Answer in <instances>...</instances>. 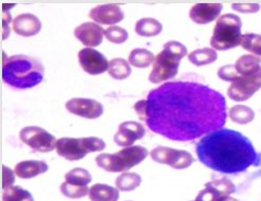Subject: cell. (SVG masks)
Segmentation results:
<instances>
[{
  "instance_id": "9c48e42d",
  "label": "cell",
  "mask_w": 261,
  "mask_h": 201,
  "mask_svg": "<svg viewBox=\"0 0 261 201\" xmlns=\"http://www.w3.org/2000/svg\"><path fill=\"white\" fill-rule=\"evenodd\" d=\"M150 156L153 161L161 164H167L176 169L186 168L194 162L193 156L188 152L166 146L155 147L151 150Z\"/></svg>"
},
{
  "instance_id": "d590c367",
  "label": "cell",
  "mask_w": 261,
  "mask_h": 201,
  "mask_svg": "<svg viewBox=\"0 0 261 201\" xmlns=\"http://www.w3.org/2000/svg\"><path fill=\"white\" fill-rule=\"evenodd\" d=\"M146 105H147L146 99H141L134 106L140 120L143 122L145 121V119H146Z\"/></svg>"
},
{
  "instance_id": "e0dca14e",
  "label": "cell",
  "mask_w": 261,
  "mask_h": 201,
  "mask_svg": "<svg viewBox=\"0 0 261 201\" xmlns=\"http://www.w3.org/2000/svg\"><path fill=\"white\" fill-rule=\"evenodd\" d=\"M221 11V4H197L191 9L190 17L198 24H206L218 18Z\"/></svg>"
},
{
  "instance_id": "7c38bea8",
  "label": "cell",
  "mask_w": 261,
  "mask_h": 201,
  "mask_svg": "<svg viewBox=\"0 0 261 201\" xmlns=\"http://www.w3.org/2000/svg\"><path fill=\"white\" fill-rule=\"evenodd\" d=\"M66 108L75 116L89 120L99 118L104 112L103 105L92 98H71L66 103Z\"/></svg>"
},
{
  "instance_id": "52a82bcc",
  "label": "cell",
  "mask_w": 261,
  "mask_h": 201,
  "mask_svg": "<svg viewBox=\"0 0 261 201\" xmlns=\"http://www.w3.org/2000/svg\"><path fill=\"white\" fill-rule=\"evenodd\" d=\"M105 147L104 140L96 137L62 138L56 143L57 154L69 161L81 160L89 153L104 150Z\"/></svg>"
},
{
  "instance_id": "44dd1931",
  "label": "cell",
  "mask_w": 261,
  "mask_h": 201,
  "mask_svg": "<svg viewBox=\"0 0 261 201\" xmlns=\"http://www.w3.org/2000/svg\"><path fill=\"white\" fill-rule=\"evenodd\" d=\"M163 30L162 23L154 18H142L136 24V32L140 36L151 37L159 35Z\"/></svg>"
},
{
  "instance_id": "4316f807",
  "label": "cell",
  "mask_w": 261,
  "mask_h": 201,
  "mask_svg": "<svg viewBox=\"0 0 261 201\" xmlns=\"http://www.w3.org/2000/svg\"><path fill=\"white\" fill-rule=\"evenodd\" d=\"M3 201H34L31 193L21 186H10L3 193Z\"/></svg>"
},
{
  "instance_id": "cb8c5ba5",
  "label": "cell",
  "mask_w": 261,
  "mask_h": 201,
  "mask_svg": "<svg viewBox=\"0 0 261 201\" xmlns=\"http://www.w3.org/2000/svg\"><path fill=\"white\" fill-rule=\"evenodd\" d=\"M229 119L238 124H248L255 118V112L252 108L244 105H236L228 110Z\"/></svg>"
},
{
  "instance_id": "1f68e13d",
  "label": "cell",
  "mask_w": 261,
  "mask_h": 201,
  "mask_svg": "<svg viewBox=\"0 0 261 201\" xmlns=\"http://www.w3.org/2000/svg\"><path fill=\"white\" fill-rule=\"evenodd\" d=\"M218 77L223 81L233 83L234 81H236L241 76L237 72L235 65H226V66H223L219 69Z\"/></svg>"
},
{
  "instance_id": "7a4b0ae2",
  "label": "cell",
  "mask_w": 261,
  "mask_h": 201,
  "mask_svg": "<svg viewBox=\"0 0 261 201\" xmlns=\"http://www.w3.org/2000/svg\"><path fill=\"white\" fill-rule=\"evenodd\" d=\"M201 163L222 174H238L261 164V156L252 142L233 129L221 128L203 137L196 144Z\"/></svg>"
},
{
  "instance_id": "8d00e7d4",
  "label": "cell",
  "mask_w": 261,
  "mask_h": 201,
  "mask_svg": "<svg viewBox=\"0 0 261 201\" xmlns=\"http://www.w3.org/2000/svg\"><path fill=\"white\" fill-rule=\"evenodd\" d=\"M217 201H239V200H237V199H235L233 197H230L228 195H225V196L219 197L218 199H217Z\"/></svg>"
},
{
  "instance_id": "484cf974",
  "label": "cell",
  "mask_w": 261,
  "mask_h": 201,
  "mask_svg": "<svg viewBox=\"0 0 261 201\" xmlns=\"http://www.w3.org/2000/svg\"><path fill=\"white\" fill-rule=\"evenodd\" d=\"M141 181V177L136 173H124L115 180V185L120 191L130 192L139 188Z\"/></svg>"
},
{
  "instance_id": "30bf717a",
  "label": "cell",
  "mask_w": 261,
  "mask_h": 201,
  "mask_svg": "<svg viewBox=\"0 0 261 201\" xmlns=\"http://www.w3.org/2000/svg\"><path fill=\"white\" fill-rule=\"evenodd\" d=\"M260 88L261 69L255 74L248 77H240L236 81H234L227 89V94L233 100L242 102V100L249 99Z\"/></svg>"
},
{
  "instance_id": "5bb4252c",
  "label": "cell",
  "mask_w": 261,
  "mask_h": 201,
  "mask_svg": "<svg viewBox=\"0 0 261 201\" xmlns=\"http://www.w3.org/2000/svg\"><path fill=\"white\" fill-rule=\"evenodd\" d=\"M74 35L83 45L93 48L103 42L105 30L97 23L84 22L75 28Z\"/></svg>"
},
{
  "instance_id": "3957f363",
  "label": "cell",
  "mask_w": 261,
  "mask_h": 201,
  "mask_svg": "<svg viewBox=\"0 0 261 201\" xmlns=\"http://www.w3.org/2000/svg\"><path fill=\"white\" fill-rule=\"evenodd\" d=\"M45 68L34 57L13 55L4 59L3 80L15 89L33 88L43 80Z\"/></svg>"
},
{
  "instance_id": "2e32d148",
  "label": "cell",
  "mask_w": 261,
  "mask_h": 201,
  "mask_svg": "<svg viewBox=\"0 0 261 201\" xmlns=\"http://www.w3.org/2000/svg\"><path fill=\"white\" fill-rule=\"evenodd\" d=\"M13 30L17 35L30 37L38 34L41 30V22L39 18L33 14H20L16 16L12 23Z\"/></svg>"
},
{
  "instance_id": "ffe728a7",
  "label": "cell",
  "mask_w": 261,
  "mask_h": 201,
  "mask_svg": "<svg viewBox=\"0 0 261 201\" xmlns=\"http://www.w3.org/2000/svg\"><path fill=\"white\" fill-rule=\"evenodd\" d=\"M261 59L253 54L242 55L237 60L235 68L241 77H248L257 73L260 68Z\"/></svg>"
},
{
  "instance_id": "4fadbf2b",
  "label": "cell",
  "mask_w": 261,
  "mask_h": 201,
  "mask_svg": "<svg viewBox=\"0 0 261 201\" xmlns=\"http://www.w3.org/2000/svg\"><path fill=\"white\" fill-rule=\"evenodd\" d=\"M146 131L141 123L127 121L119 126V131L114 135V142L122 147L132 146L137 140L142 139Z\"/></svg>"
},
{
  "instance_id": "f546056e",
  "label": "cell",
  "mask_w": 261,
  "mask_h": 201,
  "mask_svg": "<svg viewBox=\"0 0 261 201\" xmlns=\"http://www.w3.org/2000/svg\"><path fill=\"white\" fill-rule=\"evenodd\" d=\"M88 185H74V184H70L68 182H64L61 185V191L62 193L69 198L72 199H76V198H82L85 197L89 194Z\"/></svg>"
},
{
  "instance_id": "836d02e7",
  "label": "cell",
  "mask_w": 261,
  "mask_h": 201,
  "mask_svg": "<svg viewBox=\"0 0 261 201\" xmlns=\"http://www.w3.org/2000/svg\"><path fill=\"white\" fill-rule=\"evenodd\" d=\"M15 182V171L3 165V189L6 190Z\"/></svg>"
},
{
  "instance_id": "603a6c76",
  "label": "cell",
  "mask_w": 261,
  "mask_h": 201,
  "mask_svg": "<svg viewBox=\"0 0 261 201\" xmlns=\"http://www.w3.org/2000/svg\"><path fill=\"white\" fill-rule=\"evenodd\" d=\"M218 55L214 49L211 48H203L197 49L188 54V61L195 66H205L214 63Z\"/></svg>"
},
{
  "instance_id": "277c9868",
  "label": "cell",
  "mask_w": 261,
  "mask_h": 201,
  "mask_svg": "<svg viewBox=\"0 0 261 201\" xmlns=\"http://www.w3.org/2000/svg\"><path fill=\"white\" fill-rule=\"evenodd\" d=\"M187 54V48L176 40H170L164 45L163 50L154 57L153 67L149 81L160 84L175 78L179 71L180 62Z\"/></svg>"
},
{
  "instance_id": "83f0119b",
  "label": "cell",
  "mask_w": 261,
  "mask_h": 201,
  "mask_svg": "<svg viewBox=\"0 0 261 201\" xmlns=\"http://www.w3.org/2000/svg\"><path fill=\"white\" fill-rule=\"evenodd\" d=\"M66 182L74 185H88L91 182V175L87 169L74 168L65 175Z\"/></svg>"
},
{
  "instance_id": "8992f818",
  "label": "cell",
  "mask_w": 261,
  "mask_h": 201,
  "mask_svg": "<svg viewBox=\"0 0 261 201\" xmlns=\"http://www.w3.org/2000/svg\"><path fill=\"white\" fill-rule=\"evenodd\" d=\"M241 19L234 14L221 15L214 28L211 45L214 49L224 51L241 45Z\"/></svg>"
},
{
  "instance_id": "8fae6325",
  "label": "cell",
  "mask_w": 261,
  "mask_h": 201,
  "mask_svg": "<svg viewBox=\"0 0 261 201\" xmlns=\"http://www.w3.org/2000/svg\"><path fill=\"white\" fill-rule=\"evenodd\" d=\"M79 62L83 70L91 76L104 73L109 68L105 55L92 48L82 49L79 52Z\"/></svg>"
},
{
  "instance_id": "f1b7e54d",
  "label": "cell",
  "mask_w": 261,
  "mask_h": 201,
  "mask_svg": "<svg viewBox=\"0 0 261 201\" xmlns=\"http://www.w3.org/2000/svg\"><path fill=\"white\" fill-rule=\"evenodd\" d=\"M241 46L244 50L255 54L256 56H261V35L255 33L242 35Z\"/></svg>"
},
{
  "instance_id": "e575fe53",
  "label": "cell",
  "mask_w": 261,
  "mask_h": 201,
  "mask_svg": "<svg viewBox=\"0 0 261 201\" xmlns=\"http://www.w3.org/2000/svg\"><path fill=\"white\" fill-rule=\"evenodd\" d=\"M231 7L235 11L241 13H256L260 9L258 4H233Z\"/></svg>"
},
{
  "instance_id": "ba28073f",
  "label": "cell",
  "mask_w": 261,
  "mask_h": 201,
  "mask_svg": "<svg viewBox=\"0 0 261 201\" xmlns=\"http://www.w3.org/2000/svg\"><path fill=\"white\" fill-rule=\"evenodd\" d=\"M20 140L39 153H49L56 147L57 140L53 135L38 126H28L21 129Z\"/></svg>"
},
{
  "instance_id": "d6986e66",
  "label": "cell",
  "mask_w": 261,
  "mask_h": 201,
  "mask_svg": "<svg viewBox=\"0 0 261 201\" xmlns=\"http://www.w3.org/2000/svg\"><path fill=\"white\" fill-rule=\"evenodd\" d=\"M88 195L91 201H118L120 198V193L117 188L101 183L93 184Z\"/></svg>"
},
{
  "instance_id": "d4e9b609",
  "label": "cell",
  "mask_w": 261,
  "mask_h": 201,
  "mask_svg": "<svg viewBox=\"0 0 261 201\" xmlns=\"http://www.w3.org/2000/svg\"><path fill=\"white\" fill-rule=\"evenodd\" d=\"M108 73L115 80H125L132 73V68L126 60L113 59L109 62Z\"/></svg>"
},
{
  "instance_id": "5b68a950",
  "label": "cell",
  "mask_w": 261,
  "mask_h": 201,
  "mask_svg": "<svg viewBox=\"0 0 261 201\" xmlns=\"http://www.w3.org/2000/svg\"><path fill=\"white\" fill-rule=\"evenodd\" d=\"M148 150L140 145L125 147L115 154H100L96 157V163L99 167L110 171L120 173L127 171L146 159Z\"/></svg>"
},
{
  "instance_id": "9a60e30c",
  "label": "cell",
  "mask_w": 261,
  "mask_h": 201,
  "mask_svg": "<svg viewBox=\"0 0 261 201\" xmlns=\"http://www.w3.org/2000/svg\"><path fill=\"white\" fill-rule=\"evenodd\" d=\"M89 17L100 24H114L124 19V13L118 5L109 4L93 8Z\"/></svg>"
},
{
  "instance_id": "7402d4cb",
  "label": "cell",
  "mask_w": 261,
  "mask_h": 201,
  "mask_svg": "<svg viewBox=\"0 0 261 201\" xmlns=\"http://www.w3.org/2000/svg\"><path fill=\"white\" fill-rule=\"evenodd\" d=\"M154 57L155 56L150 51L137 48L130 52L128 63L137 68H147L154 62Z\"/></svg>"
},
{
  "instance_id": "4dcf8cb0",
  "label": "cell",
  "mask_w": 261,
  "mask_h": 201,
  "mask_svg": "<svg viewBox=\"0 0 261 201\" xmlns=\"http://www.w3.org/2000/svg\"><path fill=\"white\" fill-rule=\"evenodd\" d=\"M106 38L113 44H123L128 39V32L119 26H111L105 30Z\"/></svg>"
},
{
  "instance_id": "d6a6232c",
  "label": "cell",
  "mask_w": 261,
  "mask_h": 201,
  "mask_svg": "<svg viewBox=\"0 0 261 201\" xmlns=\"http://www.w3.org/2000/svg\"><path fill=\"white\" fill-rule=\"evenodd\" d=\"M221 196L222 195L218 191L206 183L205 189L199 193L195 201H217V199Z\"/></svg>"
},
{
  "instance_id": "6da1fadb",
  "label": "cell",
  "mask_w": 261,
  "mask_h": 201,
  "mask_svg": "<svg viewBox=\"0 0 261 201\" xmlns=\"http://www.w3.org/2000/svg\"><path fill=\"white\" fill-rule=\"evenodd\" d=\"M146 123L151 132L172 141H193L219 131L226 122L224 96L196 82H169L146 98Z\"/></svg>"
},
{
  "instance_id": "ac0fdd59",
  "label": "cell",
  "mask_w": 261,
  "mask_h": 201,
  "mask_svg": "<svg viewBox=\"0 0 261 201\" xmlns=\"http://www.w3.org/2000/svg\"><path fill=\"white\" fill-rule=\"evenodd\" d=\"M49 166L46 162L37 160H27L16 164L15 175L21 179H31L40 174L46 173Z\"/></svg>"
}]
</instances>
